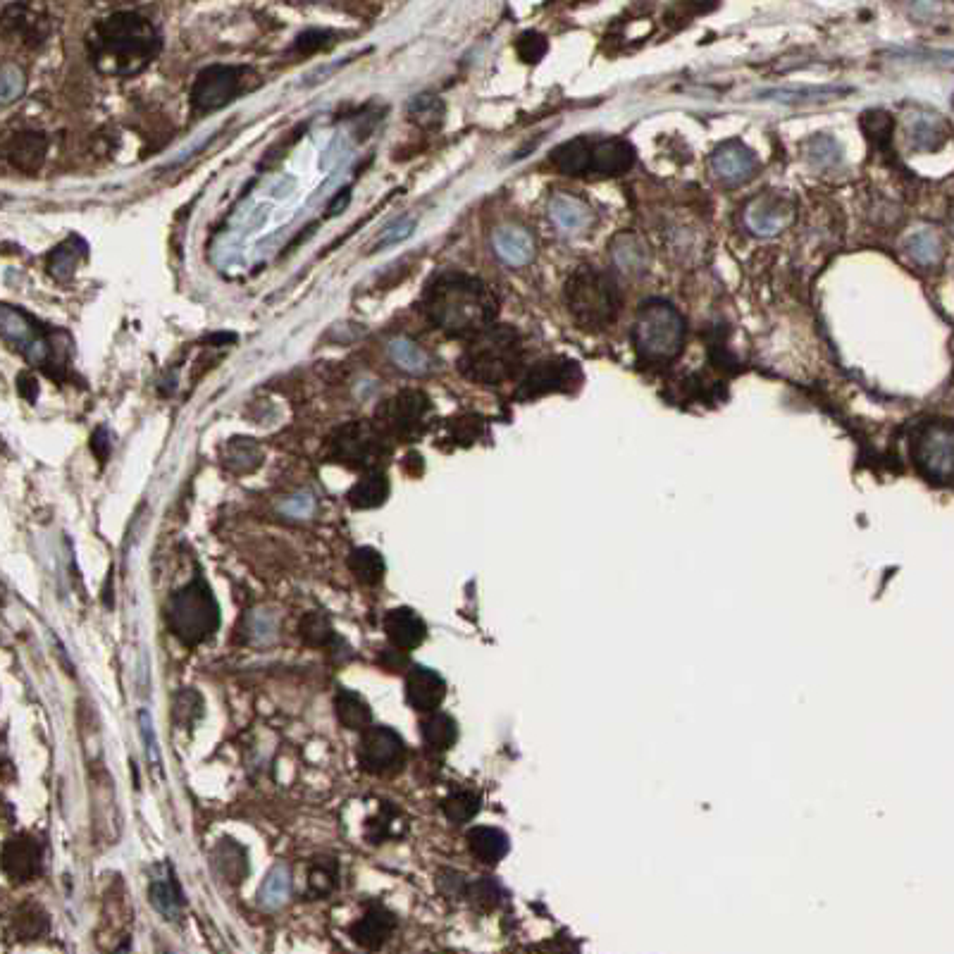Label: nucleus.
Masks as SVG:
<instances>
[{"label":"nucleus","instance_id":"a211bd4d","mask_svg":"<svg viewBox=\"0 0 954 954\" xmlns=\"http://www.w3.org/2000/svg\"><path fill=\"white\" fill-rule=\"evenodd\" d=\"M384 633L399 652H411L425 642L427 625L413 609L401 606V609L389 611L384 616Z\"/></svg>","mask_w":954,"mask_h":954},{"label":"nucleus","instance_id":"dca6fc26","mask_svg":"<svg viewBox=\"0 0 954 954\" xmlns=\"http://www.w3.org/2000/svg\"><path fill=\"white\" fill-rule=\"evenodd\" d=\"M446 697L444 678L432 668L418 666L411 668L406 678V699L413 709L423 714H435Z\"/></svg>","mask_w":954,"mask_h":954},{"label":"nucleus","instance_id":"052dcab7","mask_svg":"<svg viewBox=\"0 0 954 954\" xmlns=\"http://www.w3.org/2000/svg\"><path fill=\"white\" fill-rule=\"evenodd\" d=\"M952 232H954V222H952Z\"/></svg>","mask_w":954,"mask_h":954},{"label":"nucleus","instance_id":"58836bf2","mask_svg":"<svg viewBox=\"0 0 954 954\" xmlns=\"http://www.w3.org/2000/svg\"><path fill=\"white\" fill-rule=\"evenodd\" d=\"M389 356L394 358V363L399 368H404L406 373L413 375H423L427 368H430V358L423 349H418L413 342L408 339H396V342L389 344Z\"/></svg>","mask_w":954,"mask_h":954},{"label":"nucleus","instance_id":"ea45409f","mask_svg":"<svg viewBox=\"0 0 954 954\" xmlns=\"http://www.w3.org/2000/svg\"><path fill=\"white\" fill-rule=\"evenodd\" d=\"M301 637L308 647H320V649H327L332 647L334 642H339L337 633L332 630V623L327 621L325 616H320V613H308V616L303 618Z\"/></svg>","mask_w":954,"mask_h":954},{"label":"nucleus","instance_id":"6e6d98bb","mask_svg":"<svg viewBox=\"0 0 954 954\" xmlns=\"http://www.w3.org/2000/svg\"><path fill=\"white\" fill-rule=\"evenodd\" d=\"M91 449H94V454L96 458L101 463H105L110 458V449H113V437H110V432H108V427L101 425L98 427V430L94 432V437H91Z\"/></svg>","mask_w":954,"mask_h":954},{"label":"nucleus","instance_id":"1a4fd4ad","mask_svg":"<svg viewBox=\"0 0 954 954\" xmlns=\"http://www.w3.org/2000/svg\"><path fill=\"white\" fill-rule=\"evenodd\" d=\"M432 404L420 389H401L392 399L377 406L375 423L389 439L399 442H415L425 435L430 425Z\"/></svg>","mask_w":954,"mask_h":954},{"label":"nucleus","instance_id":"79ce46f5","mask_svg":"<svg viewBox=\"0 0 954 954\" xmlns=\"http://www.w3.org/2000/svg\"><path fill=\"white\" fill-rule=\"evenodd\" d=\"M408 115L418 127H437L444 117V103L432 94H420L408 105Z\"/></svg>","mask_w":954,"mask_h":954},{"label":"nucleus","instance_id":"7c9ffc66","mask_svg":"<svg viewBox=\"0 0 954 954\" xmlns=\"http://www.w3.org/2000/svg\"><path fill=\"white\" fill-rule=\"evenodd\" d=\"M554 163L563 175H582V172L592 170V148L587 146L585 139H573L559 146L551 156Z\"/></svg>","mask_w":954,"mask_h":954},{"label":"nucleus","instance_id":"bb28decb","mask_svg":"<svg viewBox=\"0 0 954 954\" xmlns=\"http://www.w3.org/2000/svg\"><path fill=\"white\" fill-rule=\"evenodd\" d=\"M389 497V480L384 473H365V477L356 482L346 494L353 509H377Z\"/></svg>","mask_w":954,"mask_h":954},{"label":"nucleus","instance_id":"4be33fe9","mask_svg":"<svg viewBox=\"0 0 954 954\" xmlns=\"http://www.w3.org/2000/svg\"><path fill=\"white\" fill-rule=\"evenodd\" d=\"M549 213H551V220L556 222V227H561L563 232L568 234L585 232V229L594 222L592 210L573 196H563V194L554 196V201H551L549 206Z\"/></svg>","mask_w":954,"mask_h":954},{"label":"nucleus","instance_id":"f257e3e1","mask_svg":"<svg viewBox=\"0 0 954 954\" xmlns=\"http://www.w3.org/2000/svg\"><path fill=\"white\" fill-rule=\"evenodd\" d=\"M420 311L446 337L475 339L494 325L499 301L485 282L466 272L446 270L427 282Z\"/></svg>","mask_w":954,"mask_h":954},{"label":"nucleus","instance_id":"72a5a7b5","mask_svg":"<svg viewBox=\"0 0 954 954\" xmlns=\"http://www.w3.org/2000/svg\"><path fill=\"white\" fill-rule=\"evenodd\" d=\"M349 568L363 585H377L384 578V571H387L382 554L373 547L353 549L349 556Z\"/></svg>","mask_w":954,"mask_h":954},{"label":"nucleus","instance_id":"473e14b6","mask_svg":"<svg viewBox=\"0 0 954 954\" xmlns=\"http://www.w3.org/2000/svg\"><path fill=\"white\" fill-rule=\"evenodd\" d=\"M945 125L933 115H916L909 125V141L916 151H935L945 144Z\"/></svg>","mask_w":954,"mask_h":954},{"label":"nucleus","instance_id":"09e8293b","mask_svg":"<svg viewBox=\"0 0 954 954\" xmlns=\"http://www.w3.org/2000/svg\"><path fill=\"white\" fill-rule=\"evenodd\" d=\"M516 51H518L520 60H523V63L535 65V63H540L544 55H547L549 43H547V39H544L542 34H537V32H525V34L518 39V43H516Z\"/></svg>","mask_w":954,"mask_h":954},{"label":"nucleus","instance_id":"4c0bfd02","mask_svg":"<svg viewBox=\"0 0 954 954\" xmlns=\"http://www.w3.org/2000/svg\"><path fill=\"white\" fill-rule=\"evenodd\" d=\"M904 246H907L909 256H912L919 265H926V268H931V265H935L940 258H943V244H940L938 234L931 232V229L914 232Z\"/></svg>","mask_w":954,"mask_h":954},{"label":"nucleus","instance_id":"a19ab883","mask_svg":"<svg viewBox=\"0 0 954 954\" xmlns=\"http://www.w3.org/2000/svg\"><path fill=\"white\" fill-rule=\"evenodd\" d=\"M339 866L332 859H318L308 871V892L311 897H327L337 888Z\"/></svg>","mask_w":954,"mask_h":954},{"label":"nucleus","instance_id":"f3484780","mask_svg":"<svg viewBox=\"0 0 954 954\" xmlns=\"http://www.w3.org/2000/svg\"><path fill=\"white\" fill-rule=\"evenodd\" d=\"M3 151L15 170L24 172V175H36L46 160L48 139L41 132H17L8 136Z\"/></svg>","mask_w":954,"mask_h":954},{"label":"nucleus","instance_id":"5701e85b","mask_svg":"<svg viewBox=\"0 0 954 954\" xmlns=\"http://www.w3.org/2000/svg\"><path fill=\"white\" fill-rule=\"evenodd\" d=\"M494 249L509 265H525L535 258V239L525 229L501 227L494 234Z\"/></svg>","mask_w":954,"mask_h":954},{"label":"nucleus","instance_id":"e433bc0d","mask_svg":"<svg viewBox=\"0 0 954 954\" xmlns=\"http://www.w3.org/2000/svg\"><path fill=\"white\" fill-rule=\"evenodd\" d=\"M148 895H151L153 907H156L158 912L170 921L177 919L179 909L184 907L182 890H179L175 878H158V881H153L151 892H148Z\"/></svg>","mask_w":954,"mask_h":954},{"label":"nucleus","instance_id":"9d476101","mask_svg":"<svg viewBox=\"0 0 954 954\" xmlns=\"http://www.w3.org/2000/svg\"><path fill=\"white\" fill-rule=\"evenodd\" d=\"M249 67L237 65H210L198 72L194 86H191V108L196 113H213V110L225 108L232 103L246 86Z\"/></svg>","mask_w":954,"mask_h":954},{"label":"nucleus","instance_id":"a878e982","mask_svg":"<svg viewBox=\"0 0 954 954\" xmlns=\"http://www.w3.org/2000/svg\"><path fill=\"white\" fill-rule=\"evenodd\" d=\"M3 24L5 29L22 36V41L29 43V46H39L48 34L46 20L39 15H32V10L24 8V5H8V8H5Z\"/></svg>","mask_w":954,"mask_h":954},{"label":"nucleus","instance_id":"39448f33","mask_svg":"<svg viewBox=\"0 0 954 954\" xmlns=\"http://www.w3.org/2000/svg\"><path fill=\"white\" fill-rule=\"evenodd\" d=\"M566 303L582 330H606L618 318L621 294L611 275L594 268L575 270L566 282Z\"/></svg>","mask_w":954,"mask_h":954},{"label":"nucleus","instance_id":"2eb2a0df","mask_svg":"<svg viewBox=\"0 0 954 954\" xmlns=\"http://www.w3.org/2000/svg\"><path fill=\"white\" fill-rule=\"evenodd\" d=\"M41 866H43L41 842L32 838V835L22 833L5 842L3 869L12 881L17 883L32 881V878H36L41 873Z\"/></svg>","mask_w":954,"mask_h":954},{"label":"nucleus","instance_id":"13d9d810","mask_svg":"<svg viewBox=\"0 0 954 954\" xmlns=\"http://www.w3.org/2000/svg\"><path fill=\"white\" fill-rule=\"evenodd\" d=\"M311 506H313L311 499H308V497H299V499L289 501V504L284 506V511L291 513V516H306V513L311 511Z\"/></svg>","mask_w":954,"mask_h":954},{"label":"nucleus","instance_id":"c9c22d12","mask_svg":"<svg viewBox=\"0 0 954 954\" xmlns=\"http://www.w3.org/2000/svg\"><path fill=\"white\" fill-rule=\"evenodd\" d=\"M227 468L232 473H253L263 461V454H260V446L253 442V439L246 437H234L232 442L227 444Z\"/></svg>","mask_w":954,"mask_h":954},{"label":"nucleus","instance_id":"8fccbe9b","mask_svg":"<svg viewBox=\"0 0 954 954\" xmlns=\"http://www.w3.org/2000/svg\"><path fill=\"white\" fill-rule=\"evenodd\" d=\"M399 823V816L394 814L392 809H384L377 819L368 823V840L373 842H382L394 835V826Z\"/></svg>","mask_w":954,"mask_h":954},{"label":"nucleus","instance_id":"f8f14e48","mask_svg":"<svg viewBox=\"0 0 954 954\" xmlns=\"http://www.w3.org/2000/svg\"><path fill=\"white\" fill-rule=\"evenodd\" d=\"M580 365L568 358H547L525 373L518 387V399L530 401L551 392H573L580 387Z\"/></svg>","mask_w":954,"mask_h":954},{"label":"nucleus","instance_id":"4468645a","mask_svg":"<svg viewBox=\"0 0 954 954\" xmlns=\"http://www.w3.org/2000/svg\"><path fill=\"white\" fill-rule=\"evenodd\" d=\"M795 218V208L788 196L778 194V191H766L759 194L754 201H749L745 208V222L759 237H776L790 225Z\"/></svg>","mask_w":954,"mask_h":954},{"label":"nucleus","instance_id":"864d4df0","mask_svg":"<svg viewBox=\"0 0 954 954\" xmlns=\"http://www.w3.org/2000/svg\"><path fill=\"white\" fill-rule=\"evenodd\" d=\"M325 46H330V32H322V29H306V32L299 34V39H296L294 43L296 51L306 55L320 51V48Z\"/></svg>","mask_w":954,"mask_h":954},{"label":"nucleus","instance_id":"412c9836","mask_svg":"<svg viewBox=\"0 0 954 954\" xmlns=\"http://www.w3.org/2000/svg\"><path fill=\"white\" fill-rule=\"evenodd\" d=\"M635 163V148L623 139H604L592 148V170L599 175H623Z\"/></svg>","mask_w":954,"mask_h":954},{"label":"nucleus","instance_id":"de8ad7c7","mask_svg":"<svg viewBox=\"0 0 954 954\" xmlns=\"http://www.w3.org/2000/svg\"><path fill=\"white\" fill-rule=\"evenodd\" d=\"M861 129H864V134L869 136L871 141H876V144L883 146L890 141L892 117L888 113H883V110H871V113L861 117Z\"/></svg>","mask_w":954,"mask_h":954},{"label":"nucleus","instance_id":"5fc2aeb1","mask_svg":"<svg viewBox=\"0 0 954 954\" xmlns=\"http://www.w3.org/2000/svg\"><path fill=\"white\" fill-rule=\"evenodd\" d=\"M139 728H141V737H144L148 759H151V764H156V768H160V752H158L156 733H153V721H151V716H148L146 709L139 711Z\"/></svg>","mask_w":954,"mask_h":954},{"label":"nucleus","instance_id":"0eeeda50","mask_svg":"<svg viewBox=\"0 0 954 954\" xmlns=\"http://www.w3.org/2000/svg\"><path fill=\"white\" fill-rule=\"evenodd\" d=\"M167 625L172 635L187 647H196L220 628V606L203 578H194L177 590L167 609Z\"/></svg>","mask_w":954,"mask_h":954},{"label":"nucleus","instance_id":"603ef678","mask_svg":"<svg viewBox=\"0 0 954 954\" xmlns=\"http://www.w3.org/2000/svg\"><path fill=\"white\" fill-rule=\"evenodd\" d=\"M413 229H415V220L408 218V215H406V218L396 220L394 225L387 227V232H384V237H382L380 241H377L375 249H387V246L399 244V241H404V239L411 237Z\"/></svg>","mask_w":954,"mask_h":954},{"label":"nucleus","instance_id":"6ab92c4d","mask_svg":"<svg viewBox=\"0 0 954 954\" xmlns=\"http://www.w3.org/2000/svg\"><path fill=\"white\" fill-rule=\"evenodd\" d=\"M711 167H714V172L723 182L742 184L757 170V158H754V153L749 151L747 146L730 141V144L716 148L714 158H711Z\"/></svg>","mask_w":954,"mask_h":954},{"label":"nucleus","instance_id":"20e7f679","mask_svg":"<svg viewBox=\"0 0 954 954\" xmlns=\"http://www.w3.org/2000/svg\"><path fill=\"white\" fill-rule=\"evenodd\" d=\"M523 361L525 351L520 334L509 325H492L470 339L458 358V370L473 382L501 384L520 375Z\"/></svg>","mask_w":954,"mask_h":954},{"label":"nucleus","instance_id":"aec40b11","mask_svg":"<svg viewBox=\"0 0 954 954\" xmlns=\"http://www.w3.org/2000/svg\"><path fill=\"white\" fill-rule=\"evenodd\" d=\"M396 928V916L384 907H373L365 912L363 919H358L349 928L351 938L356 945L365 947V950H380V947L392 938Z\"/></svg>","mask_w":954,"mask_h":954},{"label":"nucleus","instance_id":"f704fd0d","mask_svg":"<svg viewBox=\"0 0 954 954\" xmlns=\"http://www.w3.org/2000/svg\"><path fill=\"white\" fill-rule=\"evenodd\" d=\"M291 890V873L284 864L272 866L268 876H265L263 885H260L258 900L265 909H277L287 902Z\"/></svg>","mask_w":954,"mask_h":954},{"label":"nucleus","instance_id":"3c124183","mask_svg":"<svg viewBox=\"0 0 954 954\" xmlns=\"http://www.w3.org/2000/svg\"><path fill=\"white\" fill-rule=\"evenodd\" d=\"M22 89H24L22 72L17 70L15 65L5 67L3 77H0V94H3V103L8 105V103L15 101V98L22 94Z\"/></svg>","mask_w":954,"mask_h":954},{"label":"nucleus","instance_id":"cd10ccee","mask_svg":"<svg viewBox=\"0 0 954 954\" xmlns=\"http://www.w3.org/2000/svg\"><path fill=\"white\" fill-rule=\"evenodd\" d=\"M213 866L229 883L237 885L239 881H244V876L249 873V857H246L244 847L237 845L234 840H222L220 845L215 847Z\"/></svg>","mask_w":954,"mask_h":954},{"label":"nucleus","instance_id":"a18cd8bd","mask_svg":"<svg viewBox=\"0 0 954 954\" xmlns=\"http://www.w3.org/2000/svg\"><path fill=\"white\" fill-rule=\"evenodd\" d=\"M203 716V699L196 690H182L172 704V718L184 728H191Z\"/></svg>","mask_w":954,"mask_h":954},{"label":"nucleus","instance_id":"f03ea898","mask_svg":"<svg viewBox=\"0 0 954 954\" xmlns=\"http://www.w3.org/2000/svg\"><path fill=\"white\" fill-rule=\"evenodd\" d=\"M89 58L105 77H134L158 58L163 39L139 12H113L94 24L86 39Z\"/></svg>","mask_w":954,"mask_h":954},{"label":"nucleus","instance_id":"9b49d317","mask_svg":"<svg viewBox=\"0 0 954 954\" xmlns=\"http://www.w3.org/2000/svg\"><path fill=\"white\" fill-rule=\"evenodd\" d=\"M914 458L933 480H954V423L931 420L914 437Z\"/></svg>","mask_w":954,"mask_h":954},{"label":"nucleus","instance_id":"2f4dec72","mask_svg":"<svg viewBox=\"0 0 954 954\" xmlns=\"http://www.w3.org/2000/svg\"><path fill=\"white\" fill-rule=\"evenodd\" d=\"M420 733H423V742L427 747L444 752V749H449L456 742L458 728L449 714L435 711V714H430L420 723Z\"/></svg>","mask_w":954,"mask_h":954},{"label":"nucleus","instance_id":"49530a36","mask_svg":"<svg viewBox=\"0 0 954 954\" xmlns=\"http://www.w3.org/2000/svg\"><path fill=\"white\" fill-rule=\"evenodd\" d=\"M840 144L828 134H819L814 139H809L807 144V158L814 165L821 167H830L835 163H840Z\"/></svg>","mask_w":954,"mask_h":954},{"label":"nucleus","instance_id":"393cba45","mask_svg":"<svg viewBox=\"0 0 954 954\" xmlns=\"http://www.w3.org/2000/svg\"><path fill=\"white\" fill-rule=\"evenodd\" d=\"M611 258L625 275H642L649 265V253L635 234H618L611 241Z\"/></svg>","mask_w":954,"mask_h":954},{"label":"nucleus","instance_id":"c03bdc74","mask_svg":"<svg viewBox=\"0 0 954 954\" xmlns=\"http://www.w3.org/2000/svg\"><path fill=\"white\" fill-rule=\"evenodd\" d=\"M15 928L17 935L24 940L41 938V935L48 931V916L41 907H36V904H27V907H22L20 912H17Z\"/></svg>","mask_w":954,"mask_h":954},{"label":"nucleus","instance_id":"423d86ee","mask_svg":"<svg viewBox=\"0 0 954 954\" xmlns=\"http://www.w3.org/2000/svg\"><path fill=\"white\" fill-rule=\"evenodd\" d=\"M633 344L644 363H671L685 344V320L671 303L647 301L637 311Z\"/></svg>","mask_w":954,"mask_h":954},{"label":"nucleus","instance_id":"37998d69","mask_svg":"<svg viewBox=\"0 0 954 954\" xmlns=\"http://www.w3.org/2000/svg\"><path fill=\"white\" fill-rule=\"evenodd\" d=\"M442 809H444L446 819H449V821H454V823L470 821L477 814V811H480V797L473 795V792H468V790L451 792V795L444 799Z\"/></svg>","mask_w":954,"mask_h":954},{"label":"nucleus","instance_id":"6e6552de","mask_svg":"<svg viewBox=\"0 0 954 954\" xmlns=\"http://www.w3.org/2000/svg\"><path fill=\"white\" fill-rule=\"evenodd\" d=\"M327 456L346 468L380 473L392 456V439L384 435L375 420H351L339 425L327 439Z\"/></svg>","mask_w":954,"mask_h":954},{"label":"nucleus","instance_id":"ddd939ff","mask_svg":"<svg viewBox=\"0 0 954 954\" xmlns=\"http://www.w3.org/2000/svg\"><path fill=\"white\" fill-rule=\"evenodd\" d=\"M406 759V745L401 735L392 728H368L363 733L361 745H358V761H361L363 771L375 773H392L401 768Z\"/></svg>","mask_w":954,"mask_h":954},{"label":"nucleus","instance_id":"bf43d9fd","mask_svg":"<svg viewBox=\"0 0 954 954\" xmlns=\"http://www.w3.org/2000/svg\"><path fill=\"white\" fill-rule=\"evenodd\" d=\"M349 201H351V191H349V189L339 191L337 198H334V201L330 203V218H334V215L342 213V210H344L346 206H349Z\"/></svg>","mask_w":954,"mask_h":954},{"label":"nucleus","instance_id":"7ed1b4c3","mask_svg":"<svg viewBox=\"0 0 954 954\" xmlns=\"http://www.w3.org/2000/svg\"><path fill=\"white\" fill-rule=\"evenodd\" d=\"M3 322V337L10 346L22 351L29 363L41 368L43 373L51 375L55 382H63L70 368L72 339L70 334L55 327H46L43 322L34 320L32 315L17 308L5 306L0 313Z\"/></svg>","mask_w":954,"mask_h":954},{"label":"nucleus","instance_id":"c756f323","mask_svg":"<svg viewBox=\"0 0 954 954\" xmlns=\"http://www.w3.org/2000/svg\"><path fill=\"white\" fill-rule=\"evenodd\" d=\"M468 845L473 857L487 861V864H494L509 852V840L497 828H473L468 833Z\"/></svg>","mask_w":954,"mask_h":954},{"label":"nucleus","instance_id":"4d7b16f0","mask_svg":"<svg viewBox=\"0 0 954 954\" xmlns=\"http://www.w3.org/2000/svg\"><path fill=\"white\" fill-rule=\"evenodd\" d=\"M17 392H20L29 404H34V401L39 399V382H36V377L29 373L17 375Z\"/></svg>","mask_w":954,"mask_h":954},{"label":"nucleus","instance_id":"b1692460","mask_svg":"<svg viewBox=\"0 0 954 954\" xmlns=\"http://www.w3.org/2000/svg\"><path fill=\"white\" fill-rule=\"evenodd\" d=\"M86 258V244L79 237H70L63 241L60 246L48 253L46 258V268L51 272L53 280L58 282H70L77 272L79 263Z\"/></svg>","mask_w":954,"mask_h":954},{"label":"nucleus","instance_id":"c85d7f7f","mask_svg":"<svg viewBox=\"0 0 954 954\" xmlns=\"http://www.w3.org/2000/svg\"><path fill=\"white\" fill-rule=\"evenodd\" d=\"M334 711H337L339 723L349 730H368L373 723V711L361 695L351 690H342L334 699Z\"/></svg>","mask_w":954,"mask_h":954}]
</instances>
